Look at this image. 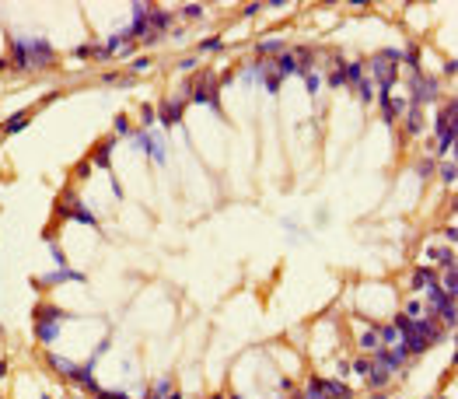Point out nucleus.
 Segmentation results:
<instances>
[{"instance_id":"1","label":"nucleus","mask_w":458,"mask_h":399,"mask_svg":"<svg viewBox=\"0 0 458 399\" xmlns=\"http://www.w3.org/2000/svg\"><path fill=\"white\" fill-rule=\"evenodd\" d=\"M11 56H14V67L28 70V67H42V63H49V60H53V46H49L46 39H14Z\"/></svg>"},{"instance_id":"2","label":"nucleus","mask_w":458,"mask_h":399,"mask_svg":"<svg viewBox=\"0 0 458 399\" xmlns=\"http://www.w3.org/2000/svg\"><path fill=\"white\" fill-rule=\"evenodd\" d=\"M395 60H399V53H392V49H385L382 56L375 60V77L382 84V91H388L392 81H395Z\"/></svg>"},{"instance_id":"3","label":"nucleus","mask_w":458,"mask_h":399,"mask_svg":"<svg viewBox=\"0 0 458 399\" xmlns=\"http://www.w3.org/2000/svg\"><path fill=\"white\" fill-rule=\"evenodd\" d=\"M430 98H437V81L416 74L413 77V102H430Z\"/></svg>"},{"instance_id":"4","label":"nucleus","mask_w":458,"mask_h":399,"mask_svg":"<svg viewBox=\"0 0 458 399\" xmlns=\"http://www.w3.org/2000/svg\"><path fill=\"white\" fill-rule=\"evenodd\" d=\"M178 119H182V102H178V98L161 102V123H164V126H171V123H178Z\"/></svg>"},{"instance_id":"5","label":"nucleus","mask_w":458,"mask_h":399,"mask_svg":"<svg viewBox=\"0 0 458 399\" xmlns=\"http://www.w3.org/2000/svg\"><path fill=\"white\" fill-rule=\"evenodd\" d=\"M322 385H325V399H353V392L336 378H322Z\"/></svg>"},{"instance_id":"6","label":"nucleus","mask_w":458,"mask_h":399,"mask_svg":"<svg viewBox=\"0 0 458 399\" xmlns=\"http://www.w3.org/2000/svg\"><path fill=\"white\" fill-rule=\"evenodd\" d=\"M360 347H364V350H371V354L385 350V347H382V333H378V329H368V333L360 336Z\"/></svg>"},{"instance_id":"7","label":"nucleus","mask_w":458,"mask_h":399,"mask_svg":"<svg viewBox=\"0 0 458 399\" xmlns=\"http://www.w3.org/2000/svg\"><path fill=\"white\" fill-rule=\"evenodd\" d=\"M70 378H74L77 385H84V389H98V382H95V375H91V364H87V368H74Z\"/></svg>"},{"instance_id":"8","label":"nucleus","mask_w":458,"mask_h":399,"mask_svg":"<svg viewBox=\"0 0 458 399\" xmlns=\"http://www.w3.org/2000/svg\"><path fill=\"white\" fill-rule=\"evenodd\" d=\"M360 74H364V63H350V67H346V70H343V84H346V81H350V84H353V88H357V84H360Z\"/></svg>"},{"instance_id":"9","label":"nucleus","mask_w":458,"mask_h":399,"mask_svg":"<svg viewBox=\"0 0 458 399\" xmlns=\"http://www.w3.org/2000/svg\"><path fill=\"white\" fill-rule=\"evenodd\" d=\"M56 333H60V329H56V322H39V340H42V343H53V340H56Z\"/></svg>"},{"instance_id":"10","label":"nucleus","mask_w":458,"mask_h":399,"mask_svg":"<svg viewBox=\"0 0 458 399\" xmlns=\"http://www.w3.org/2000/svg\"><path fill=\"white\" fill-rule=\"evenodd\" d=\"M430 256H434L441 266H455V252H451V249H434Z\"/></svg>"},{"instance_id":"11","label":"nucleus","mask_w":458,"mask_h":399,"mask_svg":"<svg viewBox=\"0 0 458 399\" xmlns=\"http://www.w3.org/2000/svg\"><path fill=\"white\" fill-rule=\"evenodd\" d=\"M413 284H416V287H430V284H437V280H434V270H416Z\"/></svg>"},{"instance_id":"12","label":"nucleus","mask_w":458,"mask_h":399,"mask_svg":"<svg viewBox=\"0 0 458 399\" xmlns=\"http://www.w3.org/2000/svg\"><path fill=\"white\" fill-rule=\"evenodd\" d=\"M49 364H53L56 371H63V375H74V368H77V364H70V361H63V357H56V354L49 357Z\"/></svg>"},{"instance_id":"13","label":"nucleus","mask_w":458,"mask_h":399,"mask_svg":"<svg viewBox=\"0 0 458 399\" xmlns=\"http://www.w3.org/2000/svg\"><path fill=\"white\" fill-rule=\"evenodd\" d=\"M308 399H325V385H322V378H315V382L308 385Z\"/></svg>"},{"instance_id":"14","label":"nucleus","mask_w":458,"mask_h":399,"mask_svg":"<svg viewBox=\"0 0 458 399\" xmlns=\"http://www.w3.org/2000/svg\"><path fill=\"white\" fill-rule=\"evenodd\" d=\"M25 123H28V116H25V112H18V116H11V123H7V133H18V130L25 126Z\"/></svg>"},{"instance_id":"15","label":"nucleus","mask_w":458,"mask_h":399,"mask_svg":"<svg viewBox=\"0 0 458 399\" xmlns=\"http://www.w3.org/2000/svg\"><path fill=\"white\" fill-rule=\"evenodd\" d=\"M357 95H360L364 102H371V98H375V95H371V81H360V84H357Z\"/></svg>"},{"instance_id":"16","label":"nucleus","mask_w":458,"mask_h":399,"mask_svg":"<svg viewBox=\"0 0 458 399\" xmlns=\"http://www.w3.org/2000/svg\"><path fill=\"white\" fill-rule=\"evenodd\" d=\"M441 179H444V182H448V186H451V182H455V161H448V165H444V168H441Z\"/></svg>"},{"instance_id":"17","label":"nucleus","mask_w":458,"mask_h":399,"mask_svg":"<svg viewBox=\"0 0 458 399\" xmlns=\"http://www.w3.org/2000/svg\"><path fill=\"white\" fill-rule=\"evenodd\" d=\"M259 49H262V53H284V42H277V39H273V42H262Z\"/></svg>"},{"instance_id":"18","label":"nucleus","mask_w":458,"mask_h":399,"mask_svg":"<svg viewBox=\"0 0 458 399\" xmlns=\"http://www.w3.org/2000/svg\"><path fill=\"white\" fill-rule=\"evenodd\" d=\"M353 371H357L360 378H368V375H371V361H357V364H353Z\"/></svg>"},{"instance_id":"19","label":"nucleus","mask_w":458,"mask_h":399,"mask_svg":"<svg viewBox=\"0 0 458 399\" xmlns=\"http://www.w3.org/2000/svg\"><path fill=\"white\" fill-rule=\"evenodd\" d=\"M182 14H186V18H200L203 7H200V4H189V7H182Z\"/></svg>"},{"instance_id":"20","label":"nucleus","mask_w":458,"mask_h":399,"mask_svg":"<svg viewBox=\"0 0 458 399\" xmlns=\"http://www.w3.org/2000/svg\"><path fill=\"white\" fill-rule=\"evenodd\" d=\"M70 214H74V217H80V221H84V224H95V217H91V214H87V210H70Z\"/></svg>"},{"instance_id":"21","label":"nucleus","mask_w":458,"mask_h":399,"mask_svg":"<svg viewBox=\"0 0 458 399\" xmlns=\"http://www.w3.org/2000/svg\"><path fill=\"white\" fill-rule=\"evenodd\" d=\"M203 49H207V53H210V49H221V39H207V42H203Z\"/></svg>"},{"instance_id":"22","label":"nucleus","mask_w":458,"mask_h":399,"mask_svg":"<svg viewBox=\"0 0 458 399\" xmlns=\"http://www.w3.org/2000/svg\"><path fill=\"white\" fill-rule=\"evenodd\" d=\"M53 259H56V266H67V259H63V252H60L56 245H53Z\"/></svg>"},{"instance_id":"23","label":"nucleus","mask_w":458,"mask_h":399,"mask_svg":"<svg viewBox=\"0 0 458 399\" xmlns=\"http://www.w3.org/2000/svg\"><path fill=\"white\" fill-rule=\"evenodd\" d=\"M329 84H343V70H332V74H329Z\"/></svg>"},{"instance_id":"24","label":"nucleus","mask_w":458,"mask_h":399,"mask_svg":"<svg viewBox=\"0 0 458 399\" xmlns=\"http://www.w3.org/2000/svg\"><path fill=\"white\" fill-rule=\"evenodd\" d=\"M305 81H308V91H315V88H318V77H315V74H305Z\"/></svg>"},{"instance_id":"25","label":"nucleus","mask_w":458,"mask_h":399,"mask_svg":"<svg viewBox=\"0 0 458 399\" xmlns=\"http://www.w3.org/2000/svg\"><path fill=\"white\" fill-rule=\"evenodd\" d=\"M102 399H130V396H123V392H102Z\"/></svg>"},{"instance_id":"26","label":"nucleus","mask_w":458,"mask_h":399,"mask_svg":"<svg viewBox=\"0 0 458 399\" xmlns=\"http://www.w3.org/2000/svg\"><path fill=\"white\" fill-rule=\"evenodd\" d=\"M168 399H182V396H178V392H171V396H168Z\"/></svg>"},{"instance_id":"27","label":"nucleus","mask_w":458,"mask_h":399,"mask_svg":"<svg viewBox=\"0 0 458 399\" xmlns=\"http://www.w3.org/2000/svg\"><path fill=\"white\" fill-rule=\"evenodd\" d=\"M231 399H241V396H231Z\"/></svg>"},{"instance_id":"28","label":"nucleus","mask_w":458,"mask_h":399,"mask_svg":"<svg viewBox=\"0 0 458 399\" xmlns=\"http://www.w3.org/2000/svg\"><path fill=\"white\" fill-rule=\"evenodd\" d=\"M147 399H154V396H147Z\"/></svg>"},{"instance_id":"29","label":"nucleus","mask_w":458,"mask_h":399,"mask_svg":"<svg viewBox=\"0 0 458 399\" xmlns=\"http://www.w3.org/2000/svg\"><path fill=\"white\" fill-rule=\"evenodd\" d=\"M217 399H221V396H217Z\"/></svg>"}]
</instances>
